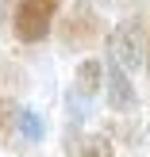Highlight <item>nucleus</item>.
<instances>
[{"label": "nucleus", "instance_id": "0eeeda50", "mask_svg": "<svg viewBox=\"0 0 150 157\" xmlns=\"http://www.w3.org/2000/svg\"><path fill=\"white\" fill-rule=\"evenodd\" d=\"M73 157H116V146L108 134H85Z\"/></svg>", "mask_w": 150, "mask_h": 157}, {"label": "nucleus", "instance_id": "39448f33", "mask_svg": "<svg viewBox=\"0 0 150 157\" xmlns=\"http://www.w3.org/2000/svg\"><path fill=\"white\" fill-rule=\"evenodd\" d=\"M73 88L81 92L85 100H92L104 88V61L100 58H85L81 65H77V73H73Z\"/></svg>", "mask_w": 150, "mask_h": 157}, {"label": "nucleus", "instance_id": "423d86ee", "mask_svg": "<svg viewBox=\"0 0 150 157\" xmlns=\"http://www.w3.org/2000/svg\"><path fill=\"white\" fill-rule=\"evenodd\" d=\"M15 134H23L27 142H39V138L46 134L43 115H39L35 107H19V119H15Z\"/></svg>", "mask_w": 150, "mask_h": 157}, {"label": "nucleus", "instance_id": "f257e3e1", "mask_svg": "<svg viewBox=\"0 0 150 157\" xmlns=\"http://www.w3.org/2000/svg\"><path fill=\"white\" fill-rule=\"evenodd\" d=\"M54 35H58V42L66 46V50L85 54V50H92V46H100V38L108 35V27H104V15L96 12L92 0H73V4L58 15Z\"/></svg>", "mask_w": 150, "mask_h": 157}, {"label": "nucleus", "instance_id": "20e7f679", "mask_svg": "<svg viewBox=\"0 0 150 157\" xmlns=\"http://www.w3.org/2000/svg\"><path fill=\"white\" fill-rule=\"evenodd\" d=\"M104 92H108V107L116 115H127L139 107V88L131 81V73L120 65V61L108 54V65H104Z\"/></svg>", "mask_w": 150, "mask_h": 157}, {"label": "nucleus", "instance_id": "1a4fd4ad", "mask_svg": "<svg viewBox=\"0 0 150 157\" xmlns=\"http://www.w3.org/2000/svg\"><path fill=\"white\" fill-rule=\"evenodd\" d=\"M146 73H150V23H146Z\"/></svg>", "mask_w": 150, "mask_h": 157}, {"label": "nucleus", "instance_id": "9b49d317", "mask_svg": "<svg viewBox=\"0 0 150 157\" xmlns=\"http://www.w3.org/2000/svg\"><path fill=\"white\" fill-rule=\"evenodd\" d=\"M8 4H15V0H0V12H4V8H8Z\"/></svg>", "mask_w": 150, "mask_h": 157}, {"label": "nucleus", "instance_id": "f03ea898", "mask_svg": "<svg viewBox=\"0 0 150 157\" xmlns=\"http://www.w3.org/2000/svg\"><path fill=\"white\" fill-rule=\"evenodd\" d=\"M66 0H15L12 4V35L19 42L35 46L54 31Z\"/></svg>", "mask_w": 150, "mask_h": 157}, {"label": "nucleus", "instance_id": "9d476101", "mask_svg": "<svg viewBox=\"0 0 150 157\" xmlns=\"http://www.w3.org/2000/svg\"><path fill=\"white\" fill-rule=\"evenodd\" d=\"M104 4H112V8H123V4H131V0H104Z\"/></svg>", "mask_w": 150, "mask_h": 157}, {"label": "nucleus", "instance_id": "7ed1b4c3", "mask_svg": "<svg viewBox=\"0 0 150 157\" xmlns=\"http://www.w3.org/2000/svg\"><path fill=\"white\" fill-rule=\"evenodd\" d=\"M146 15H127V19H120L116 23V31L108 35V54H112L116 61H120L123 69H139V65H146Z\"/></svg>", "mask_w": 150, "mask_h": 157}, {"label": "nucleus", "instance_id": "6e6552de", "mask_svg": "<svg viewBox=\"0 0 150 157\" xmlns=\"http://www.w3.org/2000/svg\"><path fill=\"white\" fill-rule=\"evenodd\" d=\"M15 119H19V104L12 96H0V142H12Z\"/></svg>", "mask_w": 150, "mask_h": 157}]
</instances>
